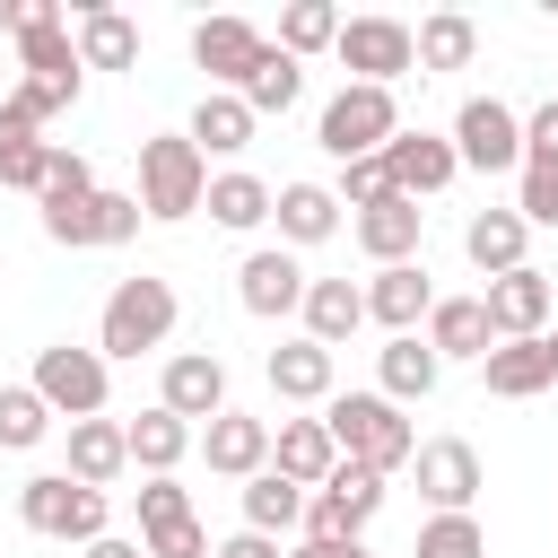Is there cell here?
Listing matches in <instances>:
<instances>
[{
	"instance_id": "cell-41",
	"label": "cell",
	"mask_w": 558,
	"mask_h": 558,
	"mask_svg": "<svg viewBox=\"0 0 558 558\" xmlns=\"http://www.w3.org/2000/svg\"><path fill=\"white\" fill-rule=\"evenodd\" d=\"M410 558H488V541H480L471 514H436V523L410 541Z\"/></svg>"
},
{
	"instance_id": "cell-6",
	"label": "cell",
	"mask_w": 558,
	"mask_h": 558,
	"mask_svg": "<svg viewBox=\"0 0 558 558\" xmlns=\"http://www.w3.org/2000/svg\"><path fill=\"white\" fill-rule=\"evenodd\" d=\"M35 392H44V410H61L70 427H78V418H105V357L52 340V349L35 357Z\"/></svg>"
},
{
	"instance_id": "cell-14",
	"label": "cell",
	"mask_w": 558,
	"mask_h": 558,
	"mask_svg": "<svg viewBox=\"0 0 558 558\" xmlns=\"http://www.w3.org/2000/svg\"><path fill=\"white\" fill-rule=\"evenodd\" d=\"M480 305H488L497 340H541V323H549V279H541V270L523 262V270L488 279V288H480Z\"/></svg>"
},
{
	"instance_id": "cell-15",
	"label": "cell",
	"mask_w": 558,
	"mask_h": 558,
	"mask_svg": "<svg viewBox=\"0 0 558 558\" xmlns=\"http://www.w3.org/2000/svg\"><path fill=\"white\" fill-rule=\"evenodd\" d=\"M192 61L235 96V87H244V70L262 61V26H244V17H201V26H192Z\"/></svg>"
},
{
	"instance_id": "cell-21",
	"label": "cell",
	"mask_w": 558,
	"mask_h": 558,
	"mask_svg": "<svg viewBox=\"0 0 558 558\" xmlns=\"http://www.w3.org/2000/svg\"><path fill=\"white\" fill-rule=\"evenodd\" d=\"M418 227H427V209H418V201H401V192H384L375 209H357V244H366L384 270L418 253Z\"/></svg>"
},
{
	"instance_id": "cell-3",
	"label": "cell",
	"mask_w": 558,
	"mask_h": 558,
	"mask_svg": "<svg viewBox=\"0 0 558 558\" xmlns=\"http://www.w3.org/2000/svg\"><path fill=\"white\" fill-rule=\"evenodd\" d=\"M174 331V288L166 279H122L113 296H105V323H96V357H140V349H157Z\"/></svg>"
},
{
	"instance_id": "cell-34",
	"label": "cell",
	"mask_w": 558,
	"mask_h": 558,
	"mask_svg": "<svg viewBox=\"0 0 558 558\" xmlns=\"http://www.w3.org/2000/svg\"><path fill=\"white\" fill-rule=\"evenodd\" d=\"M410 52H418V70H462V61L480 52V26H471L462 9H436V17L410 35Z\"/></svg>"
},
{
	"instance_id": "cell-23",
	"label": "cell",
	"mask_w": 558,
	"mask_h": 558,
	"mask_svg": "<svg viewBox=\"0 0 558 558\" xmlns=\"http://www.w3.org/2000/svg\"><path fill=\"white\" fill-rule=\"evenodd\" d=\"M480 375H488V392H497V401H532V392H549V384H558L541 340H497V349L480 357Z\"/></svg>"
},
{
	"instance_id": "cell-18",
	"label": "cell",
	"mask_w": 558,
	"mask_h": 558,
	"mask_svg": "<svg viewBox=\"0 0 558 558\" xmlns=\"http://www.w3.org/2000/svg\"><path fill=\"white\" fill-rule=\"evenodd\" d=\"M270 471H279V480H296V488H323V480L340 471L331 427H323V418H288V427L270 436Z\"/></svg>"
},
{
	"instance_id": "cell-11",
	"label": "cell",
	"mask_w": 558,
	"mask_h": 558,
	"mask_svg": "<svg viewBox=\"0 0 558 558\" xmlns=\"http://www.w3.org/2000/svg\"><path fill=\"white\" fill-rule=\"evenodd\" d=\"M410 462H418V497H427L436 514H471V497H480V453H471L462 436H436V445H418Z\"/></svg>"
},
{
	"instance_id": "cell-20",
	"label": "cell",
	"mask_w": 558,
	"mask_h": 558,
	"mask_svg": "<svg viewBox=\"0 0 558 558\" xmlns=\"http://www.w3.org/2000/svg\"><path fill=\"white\" fill-rule=\"evenodd\" d=\"M427 349H436V357H488V349H497L488 305H480V296H436V305H427Z\"/></svg>"
},
{
	"instance_id": "cell-45",
	"label": "cell",
	"mask_w": 558,
	"mask_h": 558,
	"mask_svg": "<svg viewBox=\"0 0 558 558\" xmlns=\"http://www.w3.org/2000/svg\"><path fill=\"white\" fill-rule=\"evenodd\" d=\"M140 549H148V558H209V532H201V523L183 514V523H166V532H148Z\"/></svg>"
},
{
	"instance_id": "cell-7",
	"label": "cell",
	"mask_w": 558,
	"mask_h": 558,
	"mask_svg": "<svg viewBox=\"0 0 558 558\" xmlns=\"http://www.w3.org/2000/svg\"><path fill=\"white\" fill-rule=\"evenodd\" d=\"M375 506H384V480L357 471V462H340V471L305 497V541H357V532L375 523Z\"/></svg>"
},
{
	"instance_id": "cell-13",
	"label": "cell",
	"mask_w": 558,
	"mask_h": 558,
	"mask_svg": "<svg viewBox=\"0 0 558 558\" xmlns=\"http://www.w3.org/2000/svg\"><path fill=\"white\" fill-rule=\"evenodd\" d=\"M235 296H244V314H262V323H279V314H296L305 305V270H296V253H244V270H235Z\"/></svg>"
},
{
	"instance_id": "cell-38",
	"label": "cell",
	"mask_w": 558,
	"mask_h": 558,
	"mask_svg": "<svg viewBox=\"0 0 558 558\" xmlns=\"http://www.w3.org/2000/svg\"><path fill=\"white\" fill-rule=\"evenodd\" d=\"M44 218H61V209H78V201H96V174H87V157L78 148H52V166H44Z\"/></svg>"
},
{
	"instance_id": "cell-49",
	"label": "cell",
	"mask_w": 558,
	"mask_h": 558,
	"mask_svg": "<svg viewBox=\"0 0 558 558\" xmlns=\"http://www.w3.org/2000/svg\"><path fill=\"white\" fill-rule=\"evenodd\" d=\"M296 558H366V541H305Z\"/></svg>"
},
{
	"instance_id": "cell-35",
	"label": "cell",
	"mask_w": 558,
	"mask_h": 558,
	"mask_svg": "<svg viewBox=\"0 0 558 558\" xmlns=\"http://www.w3.org/2000/svg\"><path fill=\"white\" fill-rule=\"evenodd\" d=\"M296 87H305V70H296L279 44H262V61L244 70V87H235V96H244V105H253V122H262V113H288V105H296Z\"/></svg>"
},
{
	"instance_id": "cell-24",
	"label": "cell",
	"mask_w": 558,
	"mask_h": 558,
	"mask_svg": "<svg viewBox=\"0 0 558 558\" xmlns=\"http://www.w3.org/2000/svg\"><path fill=\"white\" fill-rule=\"evenodd\" d=\"M122 471H131L122 427H113V418H78V427H70V480H78V488H113Z\"/></svg>"
},
{
	"instance_id": "cell-1",
	"label": "cell",
	"mask_w": 558,
	"mask_h": 558,
	"mask_svg": "<svg viewBox=\"0 0 558 558\" xmlns=\"http://www.w3.org/2000/svg\"><path fill=\"white\" fill-rule=\"evenodd\" d=\"M323 427H331L340 462H357V471H375V480H392V471L418 453V427H410L384 392H331V401H323Z\"/></svg>"
},
{
	"instance_id": "cell-17",
	"label": "cell",
	"mask_w": 558,
	"mask_h": 558,
	"mask_svg": "<svg viewBox=\"0 0 558 558\" xmlns=\"http://www.w3.org/2000/svg\"><path fill=\"white\" fill-rule=\"evenodd\" d=\"M201 453H209V471H218V480H253V471H270V418L218 410V418H209V436H201Z\"/></svg>"
},
{
	"instance_id": "cell-44",
	"label": "cell",
	"mask_w": 558,
	"mask_h": 558,
	"mask_svg": "<svg viewBox=\"0 0 558 558\" xmlns=\"http://www.w3.org/2000/svg\"><path fill=\"white\" fill-rule=\"evenodd\" d=\"M183 514H192V497H183L174 480H148V488H140V541L166 532V523H183Z\"/></svg>"
},
{
	"instance_id": "cell-32",
	"label": "cell",
	"mask_w": 558,
	"mask_h": 558,
	"mask_svg": "<svg viewBox=\"0 0 558 558\" xmlns=\"http://www.w3.org/2000/svg\"><path fill=\"white\" fill-rule=\"evenodd\" d=\"M270 392L279 401H331V349H314V340L270 349Z\"/></svg>"
},
{
	"instance_id": "cell-16",
	"label": "cell",
	"mask_w": 558,
	"mask_h": 558,
	"mask_svg": "<svg viewBox=\"0 0 558 558\" xmlns=\"http://www.w3.org/2000/svg\"><path fill=\"white\" fill-rule=\"evenodd\" d=\"M44 235L52 244H122V235H140V192H96V201L44 218Z\"/></svg>"
},
{
	"instance_id": "cell-8",
	"label": "cell",
	"mask_w": 558,
	"mask_h": 558,
	"mask_svg": "<svg viewBox=\"0 0 558 558\" xmlns=\"http://www.w3.org/2000/svg\"><path fill=\"white\" fill-rule=\"evenodd\" d=\"M331 52H340V70H357V87H392L401 70H418L401 17H340V44Z\"/></svg>"
},
{
	"instance_id": "cell-39",
	"label": "cell",
	"mask_w": 558,
	"mask_h": 558,
	"mask_svg": "<svg viewBox=\"0 0 558 558\" xmlns=\"http://www.w3.org/2000/svg\"><path fill=\"white\" fill-rule=\"evenodd\" d=\"M44 427H52L44 392H35V384H9V392H0V445L26 453V445H44Z\"/></svg>"
},
{
	"instance_id": "cell-29",
	"label": "cell",
	"mask_w": 558,
	"mask_h": 558,
	"mask_svg": "<svg viewBox=\"0 0 558 558\" xmlns=\"http://www.w3.org/2000/svg\"><path fill=\"white\" fill-rule=\"evenodd\" d=\"M375 366H384V401H392V410H401V401H427V392H436V375H445V357H436L418 331L384 340V357H375Z\"/></svg>"
},
{
	"instance_id": "cell-9",
	"label": "cell",
	"mask_w": 558,
	"mask_h": 558,
	"mask_svg": "<svg viewBox=\"0 0 558 558\" xmlns=\"http://www.w3.org/2000/svg\"><path fill=\"white\" fill-rule=\"evenodd\" d=\"M453 157H462V166H480V174H506V166H523V122H514V105H497V96H471V105L453 113Z\"/></svg>"
},
{
	"instance_id": "cell-4",
	"label": "cell",
	"mask_w": 558,
	"mask_h": 558,
	"mask_svg": "<svg viewBox=\"0 0 558 558\" xmlns=\"http://www.w3.org/2000/svg\"><path fill=\"white\" fill-rule=\"evenodd\" d=\"M17 514H26V532H44V541H105V488H78L70 471H35L26 488H17Z\"/></svg>"
},
{
	"instance_id": "cell-47",
	"label": "cell",
	"mask_w": 558,
	"mask_h": 558,
	"mask_svg": "<svg viewBox=\"0 0 558 558\" xmlns=\"http://www.w3.org/2000/svg\"><path fill=\"white\" fill-rule=\"evenodd\" d=\"M0 26L9 35H35V26H61V9L52 0H0Z\"/></svg>"
},
{
	"instance_id": "cell-50",
	"label": "cell",
	"mask_w": 558,
	"mask_h": 558,
	"mask_svg": "<svg viewBox=\"0 0 558 558\" xmlns=\"http://www.w3.org/2000/svg\"><path fill=\"white\" fill-rule=\"evenodd\" d=\"M87 558H148V549H140V541H113V532H105V541H87Z\"/></svg>"
},
{
	"instance_id": "cell-31",
	"label": "cell",
	"mask_w": 558,
	"mask_h": 558,
	"mask_svg": "<svg viewBox=\"0 0 558 558\" xmlns=\"http://www.w3.org/2000/svg\"><path fill=\"white\" fill-rule=\"evenodd\" d=\"M44 166H52V140H35V122L17 105H0V183L9 192H44Z\"/></svg>"
},
{
	"instance_id": "cell-46",
	"label": "cell",
	"mask_w": 558,
	"mask_h": 558,
	"mask_svg": "<svg viewBox=\"0 0 558 558\" xmlns=\"http://www.w3.org/2000/svg\"><path fill=\"white\" fill-rule=\"evenodd\" d=\"M523 166H558V96L523 122Z\"/></svg>"
},
{
	"instance_id": "cell-26",
	"label": "cell",
	"mask_w": 558,
	"mask_h": 558,
	"mask_svg": "<svg viewBox=\"0 0 558 558\" xmlns=\"http://www.w3.org/2000/svg\"><path fill=\"white\" fill-rule=\"evenodd\" d=\"M183 140H192L201 157H235V148H253V105H244V96H227V87H209Z\"/></svg>"
},
{
	"instance_id": "cell-5",
	"label": "cell",
	"mask_w": 558,
	"mask_h": 558,
	"mask_svg": "<svg viewBox=\"0 0 558 558\" xmlns=\"http://www.w3.org/2000/svg\"><path fill=\"white\" fill-rule=\"evenodd\" d=\"M392 131H401V105H392V87H357V78H349V87L323 105V122H314L323 157H340V166H349V157H375Z\"/></svg>"
},
{
	"instance_id": "cell-27",
	"label": "cell",
	"mask_w": 558,
	"mask_h": 558,
	"mask_svg": "<svg viewBox=\"0 0 558 558\" xmlns=\"http://www.w3.org/2000/svg\"><path fill=\"white\" fill-rule=\"evenodd\" d=\"M270 218H279L288 244H323V235H340V201H331L323 183H279V192H270Z\"/></svg>"
},
{
	"instance_id": "cell-2",
	"label": "cell",
	"mask_w": 558,
	"mask_h": 558,
	"mask_svg": "<svg viewBox=\"0 0 558 558\" xmlns=\"http://www.w3.org/2000/svg\"><path fill=\"white\" fill-rule=\"evenodd\" d=\"M209 192V157L166 131V140H140V218H192Z\"/></svg>"
},
{
	"instance_id": "cell-48",
	"label": "cell",
	"mask_w": 558,
	"mask_h": 558,
	"mask_svg": "<svg viewBox=\"0 0 558 558\" xmlns=\"http://www.w3.org/2000/svg\"><path fill=\"white\" fill-rule=\"evenodd\" d=\"M209 558H279V541H270V532H235V541H218Z\"/></svg>"
},
{
	"instance_id": "cell-37",
	"label": "cell",
	"mask_w": 558,
	"mask_h": 558,
	"mask_svg": "<svg viewBox=\"0 0 558 558\" xmlns=\"http://www.w3.org/2000/svg\"><path fill=\"white\" fill-rule=\"evenodd\" d=\"M201 209H209L218 227H235V235H244V227H262V218H270V183H262V174H218V183L201 192Z\"/></svg>"
},
{
	"instance_id": "cell-25",
	"label": "cell",
	"mask_w": 558,
	"mask_h": 558,
	"mask_svg": "<svg viewBox=\"0 0 558 558\" xmlns=\"http://www.w3.org/2000/svg\"><path fill=\"white\" fill-rule=\"evenodd\" d=\"M140 61V26L122 9H78V70H131Z\"/></svg>"
},
{
	"instance_id": "cell-28",
	"label": "cell",
	"mask_w": 558,
	"mask_h": 558,
	"mask_svg": "<svg viewBox=\"0 0 558 558\" xmlns=\"http://www.w3.org/2000/svg\"><path fill=\"white\" fill-rule=\"evenodd\" d=\"M523 244H532V227L514 218V209H480L471 227H462V253L488 270V279H506V270H523Z\"/></svg>"
},
{
	"instance_id": "cell-42",
	"label": "cell",
	"mask_w": 558,
	"mask_h": 558,
	"mask_svg": "<svg viewBox=\"0 0 558 558\" xmlns=\"http://www.w3.org/2000/svg\"><path fill=\"white\" fill-rule=\"evenodd\" d=\"M514 218H523V227H558V166H523Z\"/></svg>"
},
{
	"instance_id": "cell-30",
	"label": "cell",
	"mask_w": 558,
	"mask_h": 558,
	"mask_svg": "<svg viewBox=\"0 0 558 558\" xmlns=\"http://www.w3.org/2000/svg\"><path fill=\"white\" fill-rule=\"evenodd\" d=\"M122 445H131V462H140L148 480H174V462L192 453V427H183L174 410H140V418L122 427Z\"/></svg>"
},
{
	"instance_id": "cell-22",
	"label": "cell",
	"mask_w": 558,
	"mask_h": 558,
	"mask_svg": "<svg viewBox=\"0 0 558 558\" xmlns=\"http://www.w3.org/2000/svg\"><path fill=\"white\" fill-rule=\"evenodd\" d=\"M305 340L314 349H340L357 323H366V288H349V279H305Z\"/></svg>"
},
{
	"instance_id": "cell-43",
	"label": "cell",
	"mask_w": 558,
	"mask_h": 558,
	"mask_svg": "<svg viewBox=\"0 0 558 558\" xmlns=\"http://www.w3.org/2000/svg\"><path fill=\"white\" fill-rule=\"evenodd\" d=\"M384 192H392L384 157H349V166H340V192H331V201H349V209H375Z\"/></svg>"
},
{
	"instance_id": "cell-36",
	"label": "cell",
	"mask_w": 558,
	"mask_h": 558,
	"mask_svg": "<svg viewBox=\"0 0 558 558\" xmlns=\"http://www.w3.org/2000/svg\"><path fill=\"white\" fill-rule=\"evenodd\" d=\"M331 44H340V9H331V0H288V9H279V52H288V61L331 52Z\"/></svg>"
},
{
	"instance_id": "cell-12",
	"label": "cell",
	"mask_w": 558,
	"mask_h": 558,
	"mask_svg": "<svg viewBox=\"0 0 558 558\" xmlns=\"http://www.w3.org/2000/svg\"><path fill=\"white\" fill-rule=\"evenodd\" d=\"M157 410H174L183 427H192V418H218V410H227V366H218L209 349H183V357H166Z\"/></svg>"
},
{
	"instance_id": "cell-10",
	"label": "cell",
	"mask_w": 558,
	"mask_h": 558,
	"mask_svg": "<svg viewBox=\"0 0 558 558\" xmlns=\"http://www.w3.org/2000/svg\"><path fill=\"white\" fill-rule=\"evenodd\" d=\"M375 157H384V174H392V192H401V201H427V192H445V183L462 174L453 140H436V131H392Z\"/></svg>"
},
{
	"instance_id": "cell-19",
	"label": "cell",
	"mask_w": 558,
	"mask_h": 558,
	"mask_svg": "<svg viewBox=\"0 0 558 558\" xmlns=\"http://www.w3.org/2000/svg\"><path fill=\"white\" fill-rule=\"evenodd\" d=\"M436 305V288H427V270L418 262H392V270H375V288H366V323H384L392 340L401 331H418V314Z\"/></svg>"
},
{
	"instance_id": "cell-40",
	"label": "cell",
	"mask_w": 558,
	"mask_h": 558,
	"mask_svg": "<svg viewBox=\"0 0 558 558\" xmlns=\"http://www.w3.org/2000/svg\"><path fill=\"white\" fill-rule=\"evenodd\" d=\"M17 52H26V78H78L70 26H35V35H17Z\"/></svg>"
},
{
	"instance_id": "cell-33",
	"label": "cell",
	"mask_w": 558,
	"mask_h": 558,
	"mask_svg": "<svg viewBox=\"0 0 558 558\" xmlns=\"http://www.w3.org/2000/svg\"><path fill=\"white\" fill-rule=\"evenodd\" d=\"M296 523H305V488L279 480V471H253V480H244V532H270V541H279V532H296Z\"/></svg>"
},
{
	"instance_id": "cell-51",
	"label": "cell",
	"mask_w": 558,
	"mask_h": 558,
	"mask_svg": "<svg viewBox=\"0 0 558 558\" xmlns=\"http://www.w3.org/2000/svg\"><path fill=\"white\" fill-rule=\"evenodd\" d=\"M541 349H549V375H558V331H541Z\"/></svg>"
}]
</instances>
